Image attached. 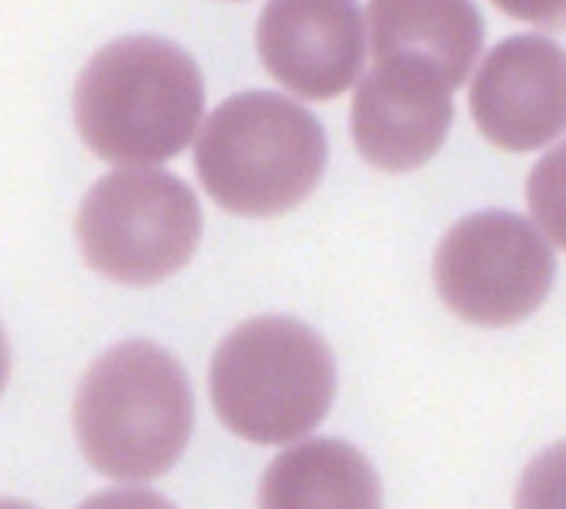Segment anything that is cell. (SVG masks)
<instances>
[{
  "instance_id": "4fadbf2b",
  "label": "cell",
  "mask_w": 566,
  "mask_h": 509,
  "mask_svg": "<svg viewBox=\"0 0 566 509\" xmlns=\"http://www.w3.org/2000/svg\"><path fill=\"white\" fill-rule=\"evenodd\" d=\"M492 3L514 20L534 22V25L558 28L564 20V0H492Z\"/></svg>"
},
{
  "instance_id": "277c9868",
  "label": "cell",
  "mask_w": 566,
  "mask_h": 509,
  "mask_svg": "<svg viewBox=\"0 0 566 509\" xmlns=\"http://www.w3.org/2000/svg\"><path fill=\"white\" fill-rule=\"evenodd\" d=\"M335 398V357L324 337L285 315H260L221 341L210 402L232 435L260 446L298 440Z\"/></svg>"
},
{
  "instance_id": "ba28073f",
  "label": "cell",
  "mask_w": 566,
  "mask_h": 509,
  "mask_svg": "<svg viewBox=\"0 0 566 509\" xmlns=\"http://www.w3.org/2000/svg\"><path fill=\"white\" fill-rule=\"evenodd\" d=\"M258 50L269 75L293 94L332 100L363 70V11L357 0H269Z\"/></svg>"
},
{
  "instance_id": "9a60e30c",
  "label": "cell",
  "mask_w": 566,
  "mask_h": 509,
  "mask_svg": "<svg viewBox=\"0 0 566 509\" xmlns=\"http://www.w3.org/2000/svg\"><path fill=\"white\" fill-rule=\"evenodd\" d=\"M0 509H33V507H31V503L11 501V498H0Z\"/></svg>"
},
{
  "instance_id": "5bb4252c",
  "label": "cell",
  "mask_w": 566,
  "mask_h": 509,
  "mask_svg": "<svg viewBox=\"0 0 566 509\" xmlns=\"http://www.w3.org/2000/svg\"><path fill=\"white\" fill-rule=\"evenodd\" d=\"M9 371H11V354H9V343H6L3 330H0V393H3L6 382H9Z\"/></svg>"
},
{
  "instance_id": "52a82bcc",
  "label": "cell",
  "mask_w": 566,
  "mask_h": 509,
  "mask_svg": "<svg viewBox=\"0 0 566 509\" xmlns=\"http://www.w3.org/2000/svg\"><path fill=\"white\" fill-rule=\"evenodd\" d=\"M470 111L486 142L509 153L551 144L564 131L562 48L536 33L497 44L475 75Z\"/></svg>"
},
{
  "instance_id": "9c48e42d",
  "label": "cell",
  "mask_w": 566,
  "mask_h": 509,
  "mask_svg": "<svg viewBox=\"0 0 566 509\" xmlns=\"http://www.w3.org/2000/svg\"><path fill=\"white\" fill-rule=\"evenodd\" d=\"M374 70L453 92L484 44L473 0H370Z\"/></svg>"
},
{
  "instance_id": "7c38bea8",
  "label": "cell",
  "mask_w": 566,
  "mask_h": 509,
  "mask_svg": "<svg viewBox=\"0 0 566 509\" xmlns=\"http://www.w3.org/2000/svg\"><path fill=\"white\" fill-rule=\"evenodd\" d=\"M77 509H177V507L153 490L116 487V490H105V492H97V496L86 498Z\"/></svg>"
},
{
  "instance_id": "8992f818",
  "label": "cell",
  "mask_w": 566,
  "mask_h": 509,
  "mask_svg": "<svg viewBox=\"0 0 566 509\" xmlns=\"http://www.w3.org/2000/svg\"><path fill=\"white\" fill-rule=\"evenodd\" d=\"M556 258L534 225L514 214H475L459 221L434 258L442 302L479 326H512L551 293Z\"/></svg>"
},
{
  "instance_id": "30bf717a",
  "label": "cell",
  "mask_w": 566,
  "mask_h": 509,
  "mask_svg": "<svg viewBox=\"0 0 566 509\" xmlns=\"http://www.w3.org/2000/svg\"><path fill=\"white\" fill-rule=\"evenodd\" d=\"M453 120L451 92L374 70L357 89L352 131L381 172H412L440 153Z\"/></svg>"
},
{
  "instance_id": "3957f363",
  "label": "cell",
  "mask_w": 566,
  "mask_h": 509,
  "mask_svg": "<svg viewBox=\"0 0 566 509\" xmlns=\"http://www.w3.org/2000/svg\"><path fill=\"white\" fill-rule=\"evenodd\" d=\"M326 136L307 108L271 92H243L205 122L197 172L216 205L271 219L298 208L324 177Z\"/></svg>"
},
{
  "instance_id": "7a4b0ae2",
  "label": "cell",
  "mask_w": 566,
  "mask_h": 509,
  "mask_svg": "<svg viewBox=\"0 0 566 509\" xmlns=\"http://www.w3.org/2000/svg\"><path fill=\"white\" fill-rule=\"evenodd\" d=\"M72 420L83 457L99 474L119 481L158 479L191 437V385L160 346L122 343L86 371Z\"/></svg>"
},
{
  "instance_id": "6da1fadb",
  "label": "cell",
  "mask_w": 566,
  "mask_h": 509,
  "mask_svg": "<svg viewBox=\"0 0 566 509\" xmlns=\"http://www.w3.org/2000/svg\"><path fill=\"white\" fill-rule=\"evenodd\" d=\"M205 108L199 66L158 37L105 44L75 86V125L97 158L153 166L188 147Z\"/></svg>"
},
{
  "instance_id": "5b68a950",
  "label": "cell",
  "mask_w": 566,
  "mask_h": 509,
  "mask_svg": "<svg viewBox=\"0 0 566 509\" xmlns=\"http://www.w3.org/2000/svg\"><path fill=\"white\" fill-rule=\"evenodd\" d=\"M83 258L122 285H155L186 269L202 238L199 199L180 177L125 169L94 183L77 214Z\"/></svg>"
},
{
  "instance_id": "8fae6325",
  "label": "cell",
  "mask_w": 566,
  "mask_h": 509,
  "mask_svg": "<svg viewBox=\"0 0 566 509\" xmlns=\"http://www.w3.org/2000/svg\"><path fill=\"white\" fill-rule=\"evenodd\" d=\"M260 509H381L374 465L332 437L304 440L269 465Z\"/></svg>"
}]
</instances>
